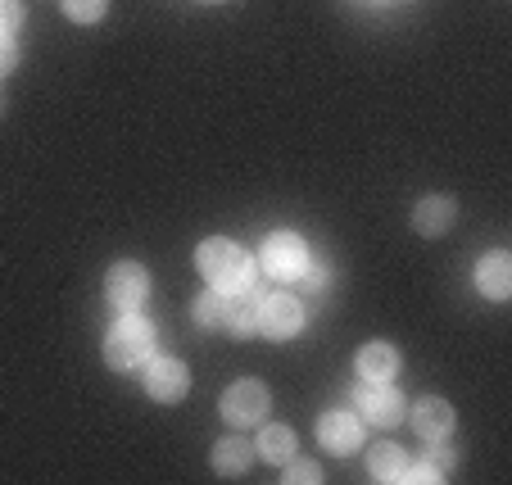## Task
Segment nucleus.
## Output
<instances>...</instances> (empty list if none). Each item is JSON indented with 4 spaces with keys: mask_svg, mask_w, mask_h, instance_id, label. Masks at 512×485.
Segmentation results:
<instances>
[{
    "mask_svg": "<svg viewBox=\"0 0 512 485\" xmlns=\"http://www.w3.org/2000/svg\"><path fill=\"white\" fill-rule=\"evenodd\" d=\"M195 268L204 272V282L213 291H236V286L250 282V254L236 241H223V236H213L195 250Z\"/></svg>",
    "mask_w": 512,
    "mask_h": 485,
    "instance_id": "1",
    "label": "nucleus"
},
{
    "mask_svg": "<svg viewBox=\"0 0 512 485\" xmlns=\"http://www.w3.org/2000/svg\"><path fill=\"white\" fill-rule=\"evenodd\" d=\"M155 354V327L145 318H136V313H127L123 322H114L105 336V359L109 368H136V363H145Z\"/></svg>",
    "mask_w": 512,
    "mask_h": 485,
    "instance_id": "2",
    "label": "nucleus"
},
{
    "mask_svg": "<svg viewBox=\"0 0 512 485\" xmlns=\"http://www.w3.org/2000/svg\"><path fill=\"white\" fill-rule=\"evenodd\" d=\"M304 268H309V245L295 232H272L268 241H263V272H268V277L295 282Z\"/></svg>",
    "mask_w": 512,
    "mask_h": 485,
    "instance_id": "3",
    "label": "nucleus"
},
{
    "mask_svg": "<svg viewBox=\"0 0 512 485\" xmlns=\"http://www.w3.org/2000/svg\"><path fill=\"white\" fill-rule=\"evenodd\" d=\"M354 399L358 418H368V427H399V418H404V395L390 381H363Z\"/></svg>",
    "mask_w": 512,
    "mask_h": 485,
    "instance_id": "4",
    "label": "nucleus"
},
{
    "mask_svg": "<svg viewBox=\"0 0 512 485\" xmlns=\"http://www.w3.org/2000/svg\"><path fill=\"white\" fill-rule=\"evenodd\" d=\"M268 386L263 381H236L232 390L223 395V418L232 422V427H259L263 418H268Z\"/></svg>",
    "mask_w": 512,
    "mask_h": 485,
    "instance_id": "5",
    "label": "nucleus"
},
{
    "mask_svg": "<svg viewBox=\"0 0 512 485\" xmlns=\"http://www.w3.org/2000/svg\"><path fill=\"white\" fill-rule=\"evenodd\" d=\"M105 295L118 313H136L145 304V295H150V272L141 263H114L105 277Z\"/></svg>",
    "mask_w": 512,
    "mask_h": 485,
    "instance_id": "6",
    "label": "nucleus"
},
{
    "mask_svg": "<svg viewBox=\"0 0 512 485\" xmlns=\"http://www.w3.org/2000/svg\"><path fill=\"white\" fill-rule=\"evenodd\" d=\"M300 327H304V309L295 295H268V300H259V331L268 340H290Z\"/></svg>",
    "mask_w": 512,
    "mask_h": 485,
    "instance_id": "7",
    "label": "nucleus"
},
{
    "mask_svg": "<svg viewBox=\"0 0 512 485\" xmlns=\"http://www.w3.org/2000/svg\"><path fill=\"white\" fill-rule=\"evenodd\" d=\"M145 390H150V399H159V404H177V399L191 390V372L177 359H150V368H145Z\"/></svg>",
    "mask_w": 512,
    "mask_h": 485,
    "instance_id": "8",
    "label": "nucleus"
},
{
    "mask_svg": "<svg viewBox=\"0 0 512 485\" xmlns=\"http://www.w3.org/2000/svg\"><path fill=\"white\" fill-rule=\"evenodd\" d=\"M318 440H322L327 454L345 458V454H354V449L363 445V422H358L354 413H327V418L318 422Z\"/></svg>",
    "mask_w": 512,
    "mask_h": 485,
    "instance_id": "9",
    "label": "nucleus"
},
{
    "mask_svg": "<svg viewBox=\"0 0 512 485\" xmlns=\"http://www.w3.org/2000/svg\"><path fill=\"white\" fill-rule=\"evenodd\" d=\"M408 418H413V431H417L422 440H445L449 431H454V408H449L440 395L417 399Z\"/></svg>",
    "mask_w": 512,
    "mask_h": 485,
    "instance_id": "10",
    "label": "nucleus"
},
{
    "mask_svg": "<svg viewBox=\"0 0 512 485\" xmlns=\"http://www.w3.org/2000/svg\"><path fill=\"white\" fill-rule=\"evenodd\" d=\"M476 291L490 295V300H508L512 295V259L503 250L485 254V259L476 263Z\"/></svg>",
    "mask_w": 512,
    "mask_h": 485,
    "instance_id": "11",
    "label": "nucleus"
},
{
    "mask_svg": "<svg viewBox=\"0 0 512 485\" xmlns=\"http://www.w3.org/2000/svg\"><path fill=\"white\" fill-rule=\"evenodd\" d=\"M227 331L232 336H254L259 331V291L250 282L227 295Z\"/></svg>",
    "mask_w": 512,
    "mask_h": 485,
    "instance_id": "12",
    "label": "nucleus"
},
{
    "mask_svg": "<svg viewBox=\"0 0 512 485\" xmlns=\"http://www.w3.org/2000/svg\"><path fill=\"white\" fill-rule=\"evenodd\" d=\"M454 218H458V204L449 200V195H426V200L413 209V227L422 236L449 232V227H454Z\"/></svg>",
    "mask_w": 512,
    "mask_h": 485,
    "instance_id": "13",
    "label": "nucleus"
},
{
    "mask_svg": "<svg viewBox=\"0 0 512 485\" xmlns=\"http://www.w3.org/2000/svg\"><path fill=\"white\" fill-rule=\"evenodd\" d=\"M395 372H399L395 345L372 340V345H363V350H358V377H363V381H395Z\"/></svg>",
    "mask_w": 512,
    "mask_h": 485,
    "instance_id": "14",
    "label": "nucleus"
},
{
    "mask_svg": "<svg viewBox=\"0 0 512 485\" xmlns=\"http://www.w3.org/2000/svg\"><path fill=\"white\" fill-rule=\"evenodd\" d=\"M404 467H408V454L399 445H390V440H381V445L368 449V476L372 481H404Z\"/></svg>",
    "mask_w": 512,
    "mask_h": 485,
    "instance_id": "15",
    "label": "nucleus"
},
{
    "mask_svg": "<svg viewBox=\"0 0 512 485\" xmlns=\"http://www.w3.org/2000/svg\"><path fill=\"white\" fill-rule=\"evenodd\" d=\"M250 463H254V445H250V440H241V436L223 440V445L213 449V467H218L223 476H241V472H250Z\"/></svg>",
    "mask_w": 512,
    "mask_h": 485,
    "instance_id": "16",
    "label": "nucleus"
},
{
    "mask_svg": "<svg viewBox=\"0 0 512 485\" xmlns=\"http://www.w3.org/2000/svg\"><path fill=\"white\" fill-rule=\"evenodd\" d=\"M191 313H195V327L223 331L227 327V291H204L200 300L191 304Z\"/></svg>",
    "mask_w": 512,
    "mask_h": 485,
    "instance_id": "17",
    "label": "nucleus"
},
{
    "mask_svg": "<svg viewBox=\"0 0 512 485\" xmlns=\"http://www.w3.org/2000/svg\"><path fill=\"white\" fill-rule=\"evenodd\" d=\"M259 458H268V463H290V458H295V431L263 427L259 431Z\"/></svg>",
    "mask_w": 512,
    "mask_h": 485,
    "instance_id": "18",
    "label": "nucleus"
},
{
    "mask_svg": "<svg viewBox=\"0 0 512 485\" xmlns=\"http://www.w3.org/2000/svg\"><path fill=\"white\" fill-rule=\"evenodd\" d=\"M64 14L73 23H96L105 19V0H64Z\"/></svg>",
    "mask_w": 512,
    "mask_h": 485,
    "instance_id": "19",
    "label": "nucleus"
},
{
    "mask_svg": "<svg viewBox=\"0 0 512 485\" xmlns=\"http://www.w3.org/2000/svg\"><path fill=\"white\" fill-rule=\"evenodd\" d=\"M295 282H300V291H313V295H318V291H327V282H331V272H327V268H322V263H313V259H309V268H304V272H300V277H295Z\"/></svg>",
    "mask_w": 512,
    "mask_h": 485,
    "instance_id": "20",
    "label": "nucleus"
},
{
    "mask_svg": "<svg viewBox=\"0 0 512 485\" xmlns=\"http://www.w3.org/2000/svg\"><path fill=\"white\" fill-rule=\"evenodd\" d=\"M281 476H286L290 485H295V481H304V485H318V481H322L318 463H304V458H290V467H286V472H281Z\"/></svg>",
    "mask_w": 512,
    "mask_h": 485,
    "instance_id": "21",
    "label": "nucleus"
},
{
    "mask_svg": "<svg viewBox=\"0 0 512 485\" xmlns=\"http://www.w3.org/2000/svg\"><path fill=\"white\" fill-rule=\"evenodd\" d=\"M426 445H431V449H426L422 463H431L435 472H449V467H454V454H449V449L440 445V440H426Z\"/></svg>",
    "mask_w": 512,
    "mask_h": 485,
    "instance_id": "22",
    "label": "nucleus"
},
{
    "mask_svg": "<svg viewBox=\"0 0 512 485\" xmlns=\"http://www.w3.org/2000/svg\"><path fill=\"white\" fill-rule=\"evenodd\" d=\"M23 23V10L19 0H0V32H14Z\"/></svg>",
    "mask_w": 512,
    "mask_h": 485,
    "instance_id": "23",
    "label": "nucleus"
},
{
    "mask_svg": "<svg viewBox=\"0 0 512 485\" xmlns=\"http://www.w3.org/2000/svg\"><path fill=\"white\" fill-rule=\"evenodd\" d=\"M19 64V50H14V37L10 32H0V78L10 73V68Z\"/></svg>",
    "mask_w": 512,
    "mask_h": 485,
    "instance_id": "24",
    "label": "nucleus"
},
{
    "mask_svg": "<svg viewBox=\"0 0 512 485\" xmlns=\"http://www.w3.org/2000/svg\"><path fill=\"white\" fill-rule=\"evenodd\" d=\"M404 481H445V472H435L431 463H408L404 467Z\"/></svg>",
    "mask_w": 512,
    "mask_h": 485,
    "instance_id": "25",
    "label": "nucleus"
}]
</instances>
